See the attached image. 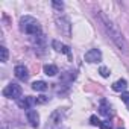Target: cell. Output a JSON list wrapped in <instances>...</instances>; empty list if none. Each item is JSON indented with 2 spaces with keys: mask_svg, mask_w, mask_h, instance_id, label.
Returning <instances> with one entry per match:
<instances>
[{
  "mask_svg": "<svg viewBox=\"0 0 129 129\" xmlns=\"http://www.w3.org/2000/svg\"><path fill=\"white\" fill-rule=\"evenodd\" d=\"M99 112H100V114H103V115H106V117L111 114V108H109V105H108V102H106V100H102V102H100Z\"/></svg>",
  "mask_w": 129,
  "mask_h": 129,
  "instance_id": "8fae6325",
  "label": "cell"
},
{
  "mask_svg": "<svg viewBox=\"0 0 129 129\" xmlns=\"http://www.w3.org/2000/svg\"><path fill=\"white\" fill-rule=\"evenodd\" d=\"M52 46L55 47V50H56V52H62V53H66V55H70V49H69L67 46L61 44V43H59V41H56V40L52 43Z\"/></svg>",
  "mask_w": 129,
  "mask_h": 129,
  "instance_id": "9c48e42d",
  "label": "cell"
},
{
  "mask_svg": "<svg viewBox=\"0 0 129 129\" xmlns=\"http://www.w3.org/2000/svg\"><path fill=\"white\" fill-rule=\"evenodd\" d=\"M32 88H34L35 91H46V90H47V84H46L44 81H35V82L32 84Z\"/></svg>",
  "mask_w": 129,
  "mask_h": 129,
  "instance_id": "7c38bea8",
  "label": "cell"
},
{
  "mask_svg": "<svg viewBox=\"0 0 129 129\" xmlns=\"http://www.w3.org/2000/svg\"><path fill=\"white\" fill-rule=\"evenodd\" d=\"M20 27L24 34L32 35V37H37V35L41 34V27H40L38 20L30 17V15H24V17L20 18Z\"/></svg>",
  "mask_w": 129,
  "mask_h": 129,
  "instance_id": "7a4b0ae2",
  "label": "cell"
},
{
  "mask_svg": "<svg viewBox=\"0 0 129 129\" xmlns=\"http://www.w3.org/2000/svg\"><path fill=\"white\" fill-rule=\"evenodd\" d=\"M90 121H91V124H93V126H100V120H99L96 115H91Z\"/></svg>",
  "mask_w": 129,
  "mask_h": 129,
  "instance_id": "e0dca14e",
  "label": "cell"
},
{
  "mask_svg": "<svg viewBox=\"0 0 129 129\" xmlns=\"http://www.w3.org/2000/svg\"><path fill=\"white\" fill-rule=\"evenodd\" d=\"M126 87H127V82L124 79H120V81L112 84V90L114 91H123V90H126Z\"/></svg>",
  "mask_w": 129,
  "mask_h": 129,
  "instance_id": "30bf717a",
  "label": "cell"
},
{
  "mask_svg": "<svg viewBox=\"0 0 129 129\" xmlns=\"http://www.w3.org/2000/svg\"><path fill=\"white\" fill-rule=\"evenodd\" d=\"M44 102H47V97L46 96H40L38 99H35V103H44Z\"/></svg>",
  "mask_w": 129,
  "mask_h": 129,
  "instance_id": "d6986e66",
  "label": "cell"
},
{
  "mask_svg": "<svg viewBox=\"0 0 129 129\" xmlns=\"http://www.w3.org/2000/svg\"><path fill=\"white\" fill-rule=\"evenodd\" d=\"M121 100H123L126 105H129V93H127V91L121 93Z\"/></svg>",
  "mask_w": 129,
  "mask_h": 129,
  "instance_id": "ac0fdd59",
  "label": "cell"
},
{
  "mask_svg": "<svg viewBox=\"0 0 129 129\" xmlns=\"http://www.w3.org/2000/svg\"><path fill=\"white\" fill-rule=\"evenodd\" d=\"M99 73H100L103 78H108V76H109V70H108L106 67H100V69H99Z\"/></svg>",
  "mask_w": 129,
  "mask_h": 129,
  "instance_id": "2e32d148",
  "label": "cell"
},
{
  "mask_svg": "<svg viewBox=\"0 0 129 129\" xmlns=\"http://www.w3.org/2000/svg\"><path fill=\"white\" fill-rule=\"evenodd\" d=\"M3 96L8 97V99H18V97L21 96V87H20L18 84L11 82L9 85L5 87V90H3Z\"/></svg>",
  "mask_w": 129,
  "mask_h": 129,
  "instance_id": "277c9868",
  "label": "cell"
},
{
  "mask_svg": "<svg viewBox=\"0 0 129 129\" xmlns=\"http://www.w3.org/2000/svg\"><path fill=\"white\" fill-rule=\"evenodd\" d=\"M55 18H56V23H58L61 32L66 35V37H70V20H69L66 15H64V14H61V11L56 12Z\"/></svg>",
  "mask_w": 129,
  "mask_h": 129,
  "instance_id": "3957f363",
  "label": "cell"
},
{
  "mask_svg": "<svg viewBox=\"0 0 129 129\" xmlns=\"http://www.w3.org/2000/svg\"><path fill=\"white\" fill-rule=\"evenodd\" d=\"M120 129H123V127H120Z\"/></svg>",
  "mask_w": 129,
  "mask_h": 129,
  "instance_id": "44dd1931",
  "label": "cell"
},
{
  "mask_svg": "<svg viewBox=\"0 0 129 129\" xmlns=\"http://www.w3.org/2000/svg\"><path fill=\"white\" fill-rule=\"evenodd\" d=\"M14 73H15L17 79H20V81H27V78H29L27 69H26L24 66H17V67L14 69Z\"/></svg>",
  "mask_w": 129,
  "mask_h": 129,
  "instance_id": "52a82bcc",
  "label": "cell"
},
{
  "mask_svg": "<svg viewBox=\"0 0 129 129\" xmlns=\"http://www.w3.org/2000/svg\"><path fill=\"white\" fill-rule=\"evenodd\" d=\"M44 73L47 75V76H55L56 73H58V67L56 66H44Z\"/></svg>",
  "mask_w": 129,
  "mask_h": 129,
  "instance_id": "4fadbf2b",
  "label": "cell"
},
{
  "mask_svg": "<svg viewBox=\"0 0 129 129\" xmlns=\"http://www.w3.org/2000/svg\"><path fill=\"white\" fill-rule=\"evenodd\" d=\"M34 103H35V100H34L32 97H29V96H27V97H23V99H18V100H17V105H18L21 109H26V111H27V109H30V106H32Z\"/></svg>",
  "mask_w": 129,
  "mask_h": 129,
  "instance_id": "ba28073f",
  "label": "cell"
},
{
  "mask_svg": "<svg viewBox=\"0 0 129 129\" xmlns=\"http://www.w3.org/2000/svg\"><path fill=\"white\" fill-rule=\"evenodd\" d=\"M0 55H2V58H0V59H2V62H6L8 61V49L5 46L0 47Z\"/></svg>",
  "mask_w": 129,
  "mask_h": 129,
  "instance_id": "5bb4252c",
  "label": "cell"
},
{
  "mask_svg": "<svg viewBox=\"0 0 129 129\" xmlns=\"http://www.w3.org/2000/svg\"><path fill=\"white\" fill-rule=\"evenodd\" d=\"M53 6H55V8H58V9H62V6H64V5H62V3H58V2H53Z\"/></svg>",
  "mask_w": 129,
  "mask_h": 129,
  "instance_id": "ffe728a7",
  "label": "cell"
},
{
  "mask_svg": "<svg viewBox=\"0 0 129 129\" xmlns=\"http://www.w3.org/2000/svg\"><path fill=\"white\" fill-rule=\"evenodd\" d=\"M85 61L87 62H100L102 61V52L99 49H91L85 53Z\"/></svg>",
  "mask_w": 129,
  "mask_h": 129,
  "instance_id": "5b68a950",
  "label": "cell"
},
{
  "mask_svg": "<svg viewBox=\"0 0 129 129\" xmlns=\"http://www.w3.org/2000/svg\"><path fill=\"white\" fill-rule=\"evenodd\" d=\"M26 117H27V121L30 123V126H34V127L40 126V114L35 109H27L26 111Z\"/></svg>",
  "mask_w": 129,
  "mask_h": 129,
  "instance_id": "8992f818",
  "label": "cell"
},
{
  "mask_svg": "<svg viewBox=\"0 0 129 129\" xmlns=\"http://www.w3.org/2000/svg\"><path fill=\"white\" fill-rule=\"evenodd\" d=\"M97 18L100 20V23H102V26H103L105 32L109 35V38L114 41V44H115L121 52L127 53V52H129V44H127V41L124 40L123 34L120 32L118 26H117V24H114V21H112V20H109L103 12H99V14H97Z\"/></svg>",
  "mask_w": 129,
  "mask_h": 129,
  "instance_id": "6da1fadb",
  "label": "cell"
},
{
  "mask_svg": "<svg viewBox=\"0 0 129 129\" xmlns=\"http://www.w3.org/2000/svg\"><path fill=\"white\" fill-rule=\"evenodd\" d=\"M112 127V123L109 121V120H103V121H100V129H111Z\"/></svg>",
  "mask_w": 129,
  "mask_h": 129,
  "instance_id": "9a60e30c",
  "label": "cell"
}]
</instances>
